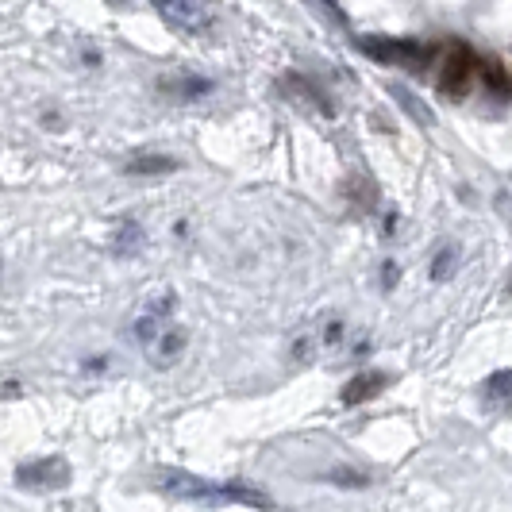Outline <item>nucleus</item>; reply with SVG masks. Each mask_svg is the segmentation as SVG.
Segmentation results:
<instances>
[{
    "mask_svg": "<svg viewBox=\"0 0 512 512\" xmlns=\"http://www.w3.org/2000/svg\"><path fill=\"white\" fill-rule=\"evenodd\" d=\"M154 482L162 493H174V497H197L208 505H220V501H235V505H255V509H270V497L255 493L247 486H216V482H201L193 474H178V470H158Z\"/></svg>",
    "mask_w": 512,
    "mask_h": 512,
    "instance_id": "obj_1",
    "label": "nucleus"
},
{
    "mask_svg": "<svg viewBox=\"0 0 512 512\" xmlns=\"http://www.w3.org/2000/svg\"><path fill=\"white\" fill-rule=\"evenodd\" d=\"M359 47L370 54L374 62L401 66V70H409V74H424V70L432 66V58H436L432 47H424V43H416V39H385V35H370V39H359Z\"/></svg>",
    "mask_w": 512,
    "mask_h": 512,
    "instance_id": "obj_2",
    "label": "nucleus"
},
{
    "mask_svg": "<svg viewBox=\"0 0 512 512\" xmlns=\"http://www.w3.org/2000/svg\"><path fill=\"white\" fill-rule=\"evenodd\" d=\"M151 8L181 35H205L216 24V0H151Z\"/></svg>",
    "mask_w": 512,
    "mask_h": 512,
    "instance_id": "obj_3",
    "label": "nucleus"
},
{
    "mask_svg": "<svg viewBox=\"0 0 512 512\" xmlns=\"http://www.w3.org/2000/svg\"><path fill=\"white\" fill-rule=\"evenodd\" d=\"M474 77H478V54L466 43H451L443 54V70H439V93L447 101H462V97H470Z\"/></svg>",
    "mask_w": 512,
    "mask_h": 512,
    "instance_id": "obj_4",
    "label": "nucleus"
},
{
    "mask_svg": "<svg viewBox=\"0 0 512 512\" xmlns=\"http://www.w3.org/2000/svg\"><path fill=\"white\" fill-rule=\"evenodd\" d=\"M16 482L24 489H62L70 482V462L62 459V455H47V459H35V462H24L20 470H16Z\"/></svg>",
    "mask_w": 512,
    "mask_h": 512,
    "instance_id": "obj_5",
    "label": "nucleus"
},
{
    "mask_svg": "<svg viewBox=\"0 0 512 512\" xmlns=\"http://www.w3.org/2000/svg\"><path fill=\"white\" fill-rule=\"evenodd\" d=\"M212 89H216V81L212 77H201V74H166L158 77V93L166 97V101L174 104H197L212 97Z\"/></svg>",
    "mask_w": 512,
    "mask_h": 512,
    "instance_id": "obj_6",
    "label": "nucleus"
},
{
    "mask_svg": "<svg viewBox=\"0 0 512 512\" xmlns=\"http://www.w3.org/2000/svg\"><path fill=\"white\" fill-rule=\"evenodd\" d=\"M389 382H393V378H389V374H382V370H362V374H355L351 382L343 385V397H339V401H343L347 409H355V405H362V401L378 397Z\"/></svg>",
    "mask_w": 512,
    "mask_h": 512,
    "instance_id": "obj_7",
    "label": "nucleus"
},
{
    "mask_svg": "<svg viewBox=\"0 0 512 512\" xmlns=\"http://www.w3.org/2000/svg\"><path fill=\"white\" fill-rule=\"evenodd\" d=\"M181 347H185V332H181V328H166V332L151 343V355L158 359V366H170V362L178 359Z\"/></svg>",
    "mask_w": 512,
    "mask_h": 512,
    "instance_id": "obj_8",
    "label": "nucleus"
},
{
    "mask_svg": "<svg viewBox=\"0 0 512 512\" xmlns=\"http://www.w3.org/2000/svg\"><path fill=\"white\" fill-rule=\"evenodd\" d=\"M178 170V158H166V154H143V158H131L128 174L143 178V174H170Z\"/></svg>",
    "mask_w": 512,
    "mask_h": 512,
    "instance_id": "obj_9",
    "label": "nucleus"
},
{
    "mask_svg": "<svg viewBox=\"0 0 512 512\" xmlns=\"http://www.w3.org/2000/svg\"><path fill=\"white\" fill-rule=\"evenodd\" d=\"M486 393L501 405H512V370H497L486 382Z\"/></svg>",
    "mask_w": 512,
    "mask_h": 512,
    "instance_id": "obj_10",
    "label": "nucleus"
},
{
    "mask_svg": "<svg viewBox=\"0 0 512 512\" xmlns=\"http://www.w3.org/2000/svg\"><path fill=\"white\" fill-rule=\"evenodd\" d=\"M451 274H455V247H443L439 258L432 262V278H436V282H447Z\"/></svg>",
    "mask_w": 512,
    "mask_h": 512,
    "instance_id": "obj_11",
    "label": "nucleus"
},
{
    "mask_svg": "<svg viewBox=\"0 0 512 512\" xmlns=\"http://www.w3.org/2000/svg\"><path fill=\"white\" fill-rule=\"evenodd\" d=\"M482 74H486L489 93H493V89H497V97H505V93H509V81H505V70H501V62H486V66H482Z\"/></svg>",
    "mask_w": 512,
    "mask_h": 512,
    "instance_id": "obj_12",
    "label": "nucleus"
},
{
    "mask_svg": "<svg viewBox=\"0 0 512 512\" xmlns=\"http://www.w3.org/2000/svg\"><path fill=\"white\" fill-rule=\"evenodd\" d=\"M328 478H332V482H343V486H347V489H362V486H370V482H366V474H359V470H347V466H339V470H332Z\"/></svg>",
    "mask_w": 512,
    "mask_h": 512,
    "instance_id": "obj_13",
    "label": "nucleus"
},
{
    "mask_svg": "<svg viewBox=\"0 0 512 512\" xmlns=\"http://www.w3.org/2000/svg\"><path fill=\"white\" fill-rule=\"evenodd\" d=\"M382 270H385V274H382V285H385V289H393V278H397V266H393V262H385Z\"/></svg>",
    "mask_w": 512,
    "mask_h": 512,
    "instance_id": "obj_14",
    "label": "nucleus"
}]
</instances>
